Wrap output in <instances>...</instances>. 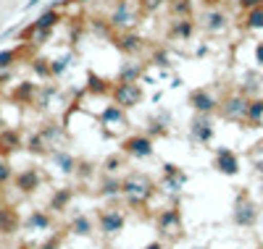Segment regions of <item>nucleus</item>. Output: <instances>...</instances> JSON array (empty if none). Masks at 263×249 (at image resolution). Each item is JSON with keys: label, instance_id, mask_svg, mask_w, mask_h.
<instances>
[{"label": "nucleus", "instance_id": "obj_8", "mask_svg": "<svg viewBox=\"0 0 263 249\" xmlns=\"http://www.w3.org/2000/svg\"><path fill=\"white\" fill-rule=\"evenodd\" d=\"M260 218V210L258 205L250 199L248 192H239L237 199H234V208H232V223L239 225V229H253Z\"/></svg>", "mask_w": 263, "mask_h": 249}, {"label": "nucleus", "instance_id": "obj_46", "mask_svg": "<svg viewBox=\"0 0 263 249\" xmlns=\"http://www.w3.org/2000/svg\"><path fill=\"white\" fill-rule=\"evenodd\" d=\"M263 0H237V8L239 11H253V8H260Z\"/></svg>", "mask_w": 263, "mask_h": 249}, {"label": "nucleus", "instance_id": "obj_35", "mask_svg": "<svg viewBox=\"0 0 263 249\" xmlns=\"http://www.w3.org/2000/svg\"><path fill=\"white\" fill-rule=\"evenodd\" d=\"M29 69H32V74L37 76V81H53V79H50V60H48L45 55L29 58Z\"/></svg>", "mask_w": 263, "mask_h": 249}, {"label": "nucleus", "instance_id": "obj_20", "mask_svg": "<svg viewBox=\"0 0 263 249\" xmlns=\"http://www.w3.org/2000/svg\"><path fill=\"white\" fill-rule=\"evenodd\" d=\"M24 150V134L18 126H3L0 129V157H8L11 152Z\"/></svg>", "mask_w": 263, "mask_h": 249}, {"label": "nucleus", "instance_id": "obj_29", "mask_svg": "<svg viewBox=\"0 0 263 249\" xmlns=\"http://www.w3.org/2000/svg\"><path fill=\"white\" fill-rule=\"evenodd\" d=\"M63 21V13L58 11V8H53V6H48L45 11H40L37 13V18L32 21V27L34 29H42V32H55V27Z\"/></svg>", "mask_w": 263, "mask_h": 249}, {"label": "nucleus", "instance_id": "obj_10", "mask_svg": "<svg viewBox=\"0 0 263 249\" xmlns=\"http://www.w3.org/2000/svg\"><path fill=\"white\" fill-rule=\"evenodd\" d=\"M114 45L116 50L126 58H140L142 53H147V39L137 32V29H129V32H114Z\"/></svg>", "mask_w": 263, "mask_h": 249}, {"label": "nucleus", "instance_id": "obj_14", "mask_svg": "<svg viewBox=\"0 0 263 249\" xmlns=\"http://www.w3.org/2000/svg\"><path fill=\"white\" fill-rule=\"evenodd\" d=\"M218 102H221V97L213 95L211 89H205V87H197V89H192V92L187 95V105L195 113H203V116H213V113H218Z\"/></svg>", "mask_w": 263, "mask_h": 249}, {"label": "nucleus", "instance_id": "obj_28", "mask_svg": "<svg viewBox=\"0 0 263 249\" xmlns=\"http://www.w3.org/2000/svg\"><path fill=\"white\" fill-rule=\"evenodd\" d=\"M111 87H114V81H108V79L98 76L95 71H87L84 95H90V97H108V95H111Z\"/></svg>", "mask_w": 263, "mask_h": 249}, {"label": "nucleus", "instance_id": "obj_38", "mask_svg": "<svg viewBox=\"0 0 263 249\" xmlns=\"http://www.w3.org/2000/svg\"><path fill=\"white\" fill-rule=\"evenodd\" d=\"M24 48H3L0 50V71H13V66L21 60Z\"/></svg>", "mask_w": 263, "mask_h": 249}, {"label": "nucleus", "instance_id": "obj_49", "mask_svg": "<svg viewBox=\"0 0 263 249\" xmlns=\"http://www.w3.org/2000/svg\"><path fill=\"white\" fill-rule=\"evenodd\" d=\"M253 168H255V173L263 176V157H255V155H253Z\"/></svg>", "mask_w": 263, "mask_h": 249}, {"label": "nucleus", "instance_id": "obj_22", "mask_svg": "<svg viewBox=\"0 0 263 249\" xmlns=\"http://www.w3.org/2000/svg\"><path fill=\"white\" fill-rule=\"evenodd\" d=\"M98 197L114 202V199H121V176L116 173H100L98 178Z\"/></svg>", "mask_w": 263, "mask_h": 249}, {"label": "nucleus", "instance_id": "obj_2", "mask_svg": "<svg viewBox=\"0 0 263 249\" xmlns=\"http://www.w3.org/2000/svg\"><path fill=\"white\" fill-rule=\"evenodd\" d=\"M142 18V11H140V3L137 0H116V6L108 13V27L111 32H129V29H137Z\"/></svg>", "mask_w": 263, "mask_h": 249}, {"label": "nucleus", "instance_id": "obj_5", "mask_svg": "<svg viewBox=\"0 0 263 249\" xmlns=\"http://www.w3.org/2000/svg\"><path fill=\"white\" fill-rule=\"evenodd\" d=\"M119 152L129 160H150L156 157V139H150L145 131H135V134H124L119 142Z\"/></svg>", "mask_w": 263, "mask_h": 249}, {"label": "nucleus", "instance_id": "obj_24", "mask_svg": "<svg viewBox=\"0 0 263 249\" xmlns=\"http://www.w3.org/2000/svg\"><path fill=\"white\" fill-rule=\"evenodd\" d=\"M168 131H171V116L166 110L156 113V116H150L147 118V126H145V134L150 139H161V137H168Z\"/></svg>", "mask_w": 263, "mask_h": 249}, {"label": "nucleus", "instance_id": "obj_54", "mask_svg": "<svg viewBox=\"0 0 263 249\" xmlns=\"http://www.w3.org/2000/svg\"><path fill=\"white\" fill-rule=\"evenodd\" d=\"M258 192H260V197H263V178H260V189H258Z\"/></svg>", "mask_w": 263, "mask_h": 249}, {"label": "nucleus", "instance_id": "obj_48", "mask_svg": "<svg viewBox=\"0 0 263 249\" xmlns=\"http://www.w3.org/2000/svg\"><path fill=\"white\" fill-rule=\"evenodd\" d=\"M221 3H224V0H200V6H203V8H218Z\"/></svg>", "mask_w": 263, "mask_h": 249}, {"label": "nucleus", "instance_id": "obj_44", "mask_svg": "<svg viewBox=\"0 0 263 249\" xmlns=\"http://www.w3.org/2000/svg\"><path fill=\"white\" fill-rule=\"evenodd\" d=\"M140 3V11L142 13H158L161 8L168 6V0H137Z\"/></svg>", "mask_w": 263, "mask_h": 249}, {"label": "nucleus", "instance_id": "obj_36", "mask_svg": "<svg viewBox=\"0 0 263 249\" xmlns=\"http://www.w3.org/2000/svg\"><path fill=\"white\" fill-rule=\"evenodd\" d=\"M71 60H74V55H71V53H63V55L53 58V60H50V79H53V81H58L61 76H66V71L71 69Z\"/></svg>", "mask_w": 263, "mask_h": 249}, {"label": "nucleus", "instance_id": "obj_41", "mask_svg": "<svg viewBox=\"0 0 263 249\" xmlns=\"http://www.w3.org/2000/svg\"><path fill=\"white\" fill-rule=\"evenodd\" d=\"M147 60H150L153 66H161V69H171V66H174V55H171L168 48H153Z\"/></svg>", "mask_w": 263, "mask_h": 249}, {"label": "nucleus", "instance_id": "obj_15", "mask_svg": "<svg viewBox=\"0 0 263 249\" xmlns=\"http://www.w3.org/2000/svg\"><path fill=\"white\" fill-rule=\"evenodd\" d=\"M53 225H55V215L45 208H34L29 210L27 218H21V229L29 234H48L53 231Z\"/></svg>", "mask_w": 263, "mask_h": 249}, {"label": "nucleus", "instance_id": "obj_32", "mask_svg": "<svg viewBox=\"0 0 263 249\" xmlns=\"http://www.w3.org/2000/svg\"><path fill=\"white\" fill-rule=\"evenodd\" d=\"M245 123L250 129H260L263 126V97H248V110H245Z\"/></svg>", "mask_w": 263, "mask_h": 249}, {"label": "nucleus", "instance_id": "obj_40", "mask_svg": "<svg viewBox=\"0 0 263 249\" xmlns=\"http://www.w3.org/2000/svg\"><path fill=\"white\" fill-rule=\"evenodd\" d=\"M242 27L248 32H263V6L260 8H253V11H245Z\"/></svg>", "mask_w": 263, "mask_h": 249}, {"label": "nucleus", "instance_id": "obj_25", "mask_svg": "<svg viewBox=\"0 0 263 249\" xmlns=\"http://www.w3.org/2000/svg\"><path fill=\"white\" fill-rule=\"evenodd\" d=\"M21 229V215L13 205H0V236H13Z\"/></svg>", "mask_w": 263, "mask_h": 249}, {"label": "nucleus", "instance_id": "obj_23", "mask_svg": "<svg viewBox=\"0 0 263 249\" xmlns=\"http://www.w3.org/2000/svg\"><path fill=\"white\" fill-rule=\"evenodd\" d=\"M69 234H71V236H79V239H92V236L98 234L95 218L87 215V213H77V215L69 220Z\"/></svg>", "mask_w": 263, "mask_h": 249}, {"label": "nucleus", "instance_id": "obj_26", "mask_svg": "<svg viewBox=\"0 0 263 249\" xmlns=\"http://www.w3.org/2000/svg\"><path fill=\"white\" fill-rule=\"evenodd\" d=\"M142 76H145V63H140L137 58H126L119 66V74L114 81H142Z\"/></svg>", "mask_w": 263, "mask_h": 249}, {"label": "nucleus", "instance_id": "obj_9", "mask_svg": "<svg viewBox=\"0 0 263 249\" xmlns=\"http://www.w3.org/2000/svg\"><path fill=\"white\" fill-rule=\"evenodd\" d=\"M195 21H197V29H203V32L211 34V37L224 34V32L229 29V24H232L229 13H227L221 6H218V8H203L200 16H197Z\"/></svg>", "mask_w": 263, "mask_h": 249}, {"label": "nucleus", "instance_id": "obj_37", "mask_svg": "<svg viewBox=\"0 0 263 249\" xmlns=\"http://www.w3.org/2000/svg\"><path fill=\"white\" fill-rule=\"evenodd\" d=\"M24 150H27V152H32V155H48V152H50L48 142L40 137V131L27 134V137H24Z\"/></svg>", "mask_w": 263, "mask_h": 249}, {"label": "nucleus", "instance_id": "obj_7", "mask_svg": "<svg viewBox=\"0 0 263 249\" xmlns=\"http://www.w3.org/2000/svg\"><path fill=\"white\" fill-rule=\"evenodd\" d=\"M190 176L177 165V163H161V178H158V192L177 199L182 194V189L187 186Z\"/></svg>", "mask_w": 263, "mask_h": 249}, {"label": "nucleus", "instance_id": "obj_31", "mask_svg": "<svg viewBox=\"0 0 263 249\" xmlns=\"http://www.w3.org/2000/svg\"><path fill=\"white\" fill-rule=\"evenodd\" d=\"M61 95V87L55 81H42L37 87V100H34V108H42V110H48V105Z\"/></svg>", "mask_w": 263, "mask_h": 249}, {"label": "nucleus", "instance_id": "obj_47", "mask_svg": "<svg viewBox=\"0 0 263 249\" xmlns=\"http://www.w3.org/2000/svg\"><path fill=\"white\" fill-rule=\"evenodd\" d=\"M142 249H166V244H163V239H153V241H147Z\"/></svg>", "mask_w": 263, "mask_h": 249}, {"label": "nucleus", "instance_id": "obj_52", "mask_svg": "<svg viewBox=\"0 0 263 249\" xmlns=\"http://www.w3.org/2000/svg\"><path fill=\"white\" fill-rule=\"evenodd\" d=\"M16 249H37V246H32V244H18Z\"/></svg>", "mask_w": 263, "mask_h": 249}, {"label": "nucleus", "instance_id": "obj_3", "mask_svg": "<svg viewBox=\"0 0 263 249\" xmlns=\"http://www.w3.org/2000/svg\"><path fill=\"white\" fill-rule=\"evenodd\" d=\"M156 231L161 239H182L184 234V223H182V210H179V202L174 199L168 202L166 208H161L156 213Z\"/></svg>", "mask_w": 263, "mask_h": 249}, {"label": "nucleus", "instance_id": "obj_53", "mask_svg": "<svg viewBox=\"0 0 263 249\" xmlns=\"http://www.w3.org/2000/svg\"><path fill=\"white\" fill-rule=\"evenodd\" d=\"M71 3H79V6H87V3H90V0H71Z\"/></svg>", "mask_w": 263, "mask_h": 249}, {"label": "nucleus", "instance_id": "obj_4", "mask_svg": "<svg viewBox=\"0 0 263 249\" xmlns=\"http://www.w3.org/2000/svg\"><path fill=\"white\" fill-rule=\"evenodd\" d=\"M126 213L124 208H116V205H108V208H98L95 213V229L103 239H116L124 229H126Z\"/></svg>", "mask_w": 263, "mask_h": 249}, {"label": "nucleus", "instance_id": "obj_55", "mask_svg": "<svg viewBox=\"0 0 263 249\" xmlns=\"http://www.w3.org/2000/svg\"><path fill=\"white\" fill-rule=\"evenodd\" d=\"M192 249H208V246H192Z\"/></svg>", "mask_w": 263, "mask_h": 249}, {"label": "nucleus", "instance_id": "obj_17", "mask_svg": "<svg viewBox=\"0 0 263 249\" xmlns=\"http://www.w3.org/2000/svg\"><path fill=\"white\" fill-rule=\"evenodd\" d=\"M213 171L221 176H237L239 173V155L232 147H216L213 150Z\"/></svg>", "mask_w": 263, "mask_h": 249}, {"label": "nucleus", "instance_id": "obj_51", "mask_svg": "<svg viewBox=\"0 0 263 249\" xmlns=\"http://www.w3.org/2000/svg\"><path fill=\"white\" fill-rule=\"evenodd\" d=\"M40 3V0H27V3H24V11H29V8H34Z\"/></svg>", "mask_w": 263, "mask_h": 249}, {"label": "nucleus", "instance_id": "obj_13", "mask_svg": "<svg viewBox=\"0 0 263 249\" xmlns=\"http://www.w3.org/2000/svg\"><path fill=\"white\" fill-rule=\"evenodd\" d=\"M245 110H248V97L242 92H229L218 102V113L221 118L234 121V123H245Z\"/></svg>", "mask_w": 263, "mask_h": 249}, {"label": "nucleus", "instance_id": "obj_30", "mask_svg": "<svg viewBox=\"0 0 263 249\" xmlns=\"http://www.w3.org/2000/svg\"><path fill=\"white\" fill-rule=\"evenodd\" d=\"M40 137L48 142V147L53 150V147H58L61 142H63V137H66V129H63V123H58V121H45L40 129Z\"/></svg>", "mask_w": 263, "mask_h": 249}, {"label": "nucleus", "instance_id": "obj_39", "mask_svg": "<svg viewBox=\"0 0 263 249\" xmlns=\"http://www.w3.org/2000/svg\"><path fill=\"white\" fill-rule=\"evenodd\" d=\"M100 173V168H98V163H92V160H79L77 163V171H74V178L79 181V184H87L92 176H98Z\"/></svg>", "mask_w": 263, "mask_h": 249}, {"label": "nucleus", "instance_id": "obj_45", "mask_svg": "<svg viewBox=\"0 0 263 249\" xmlns=\"http://www.w3.org/2000/svg\"><path fill=\"white\" fill-rule=\"evenodd\" d=\"M253 63L258 66V69H263V39L253 45Z\"/></svg>", "mask_w": 263, "mask_h": 249}, {"label": "nucleus", "instance_id": "obj_6", "mask_svg": "<svg viewBox=\"0 0 263 249\" xmlns=\"http://www.w3.org/2000/svg\"><path fill=\"white\" fill-rule=\"evenodd\" d=\"M108 100L116 102V105L124 108V110H132V108L142 105V100H145V89H142L140 81H114Z\"/></svg>", "mask_w": 263, "mask_h": 249}, {"label": "nucleus", "instance_id": "obj_1", "mask_svg": "<svg viewBox=\"0 0 263 249\" xmlns=\"http://www.w3.org/2000/svg\"><path fill=\"white\" fill-rule=\"evenodd\" d=\"M158 194H161L158 184L150 176L137 173V171L129 176H121V199L129 210H147Z\"/></svg>", "mask_w": 263, "mask_h": 249}, {"label": "nucleus", "instance_id": "obj_18", "mask_svg": "<svg viewBox=\"0 0 263 249\" xmlns=\"http://www.w3.org/2000/svg\"><path fill=\"white\" fill-rule=\"evenodd\" d=\"M195 32H197V21H195V16L168 18V29H166L168 39H174V42H190V39L195 37Z\"/></svg>", "mask_w": 263, "mask_h": 249}, {"label": "nucleus", "instance_id": "obj_12", "mask_svg": "<svg viewBox=\"0 0 263 249\" xmlns=\"http://www.w3.org/2000/svg\"><path fill=\"white\" fill-rule=\"evenodd\" d=\"M190 139L195 144H200V147H208L213 139H216V123L211 116H203V113H195V116L190 118Z\"/></svg>", "mask_w": 263, "mask_h": 249}, {"label": "nucleus", "instance_id": "obj_34", "mask_svg": "<svg viewBox=\"0 0 263 249\" xmlns=\"http://www.w3.org/2000/svg\"><path fill=\"white\" fill-rule=\"evenodd\" d=\"M195 8L197 3L195 0H168V18H184V16H195Z\"/></svg>", "mask_w": 263, "mask_h": 249}, {"label": "nucleus", "instance_id": "obj_43", "mask_svg": "<svg viewBox=\"0 0 263 249\" xmlns=\"http://www.w3.org/2000/svg\"><path fill=\"white\" fill-rule=\"evenodd\" d=\"M37 249H63V234L61 231L45 234V239L37 244Z\"/></svg>", "mask_w": 263, "mask_h": 249}, {"label": "nucleus", "instance_id": "obj_11", "mask_svg": "<svg viewBox=\"0 0 263 249\" xmlns=\"http://www.w3.org/2000/svg\"><path fill=\"white\" fill-rule=\"evenodd\" d=\"M13 189L21 194V197H32L37 194V189H42V184H45V176H42V171L37 165H27L13 173Z\"/></svg>", "mask_w": 263, "mask_h": 249}, {"label": "nucleus", "instance_id": "obj_16", "mask_svg": "<svg viewBox=\"0 0 263 249\" xmlns=\"http://www.w3.org/2000/svg\"><path fill=\"white\" fill-rule=\"evenodd\" d=\"M98 123L105 129V131H111V129H126V123H129V116H126V110L124 108H119L116 102H111L108 100L105 105H103V110H98Z\"/></svg>", "mask_w": 263, "mask_h": 249}, {"label": "nucleus", "instance_id": "obj_21", "mask_svg": "<svg viewBox=\"0 0 263 249\" xmlns=\"http://www.w3.org/2000/svg\"><path fill=\"white\" fill-rule=\"evenodd\" d=\"M50 163H53V168L61 173V176H74V171H77V157L69 152V150H61V147H53L50 152Z\"/></svg>", "mask_w": 263, "mask_h": 249}, {"label": "nucleus", "instance_id": "obj_19", "mask_svg": "<svg viewBox=\"0 0 263 249\" xmlns=\"http://www.w3.org/2000/svg\"><path fill=\"white\" fill-rule=\"evenodd\" d=\"M74 197H77V186H55L48 197V210L53 215H63L66 210H71Z\"/></svg>", "mask_w": 263, "mask_h": 249}, {"label": "nucleus", "instance_id": "obj_42", "mask_svg": "<svg viewBox=\"0 0 263 249\" xmlns=\"http://www.w3.org/2000/svg\"><path fill=\"white\" fill-rule=\"evenodd\" d=\"M13 173H16V168H13V163H11V157H0V189L11 184Z\"/></svg>", "mask_w": 263, "mask_h": 249}, {"label": "nucleus", "instance_id": "obj_50", "mask_svg": "<svg viewBox=\"0 0 263 249\" xmlns=\"http://www.w3.org/2000/svg\"><path fill=\"white\" fill-rule=\"evenodd\" d=\"M3 126H8V121H6V113H3V108H0V129Z\"/></svg>", "mask_w": 263, "mask_h": 249}, {"label": "nucleus", "instance_id": "obj_27", "mask_svg": "<svg viewBox=\"0 0 263 249\" xmlns=\"http://www.w3.org/2000/svg\"><path fill=\"white\" fill-rule=\"evenodd\" d=\"M37 87H40L37 79L18 81L16 89H13V102H16V105H34V100H37Z\"/></svg>", "mask_w": 263, "mask_h": 249}, {"label": "nucleus", "instance_id": "obj_33", "mask_svg": "<svg viewBox=\"0 0 263 249\" xmlns=\"http://www.w3.org/2000/svg\"><path fill=\"white\" fill-rule=\"evenodd\" d=\"M100 173H121L124 168H126V157L121 155V152H108L105 157H103V160H100Z\"/></svg>", "mask_w": 263, "mask_h": 249}]
</instances>
